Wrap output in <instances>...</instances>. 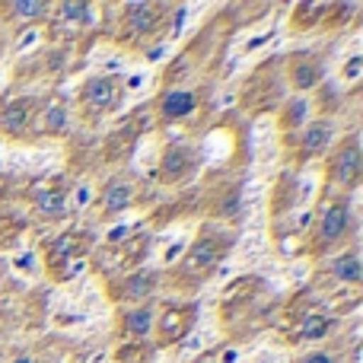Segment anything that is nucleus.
<instances>
[{"label":"nucleus","mask_w":363,"mask_h":363,"mask_svg":"<svg viewBox=\"0 0 363 363\" xmlns=\"http://www.w3.org/2000/svg\"><path fill=\"white\" fill-rule=\"evenodd\" d=\"M287 77L296 93H306V89L322 83V77H325V61H322V55H313V51H296L287 61Z\"/></svg>","instance_id":"nucleus-10"},{"label":"nucleus","mask_w":363,"mask_h":363,"mask_svg":"<svg viewBox=\"0 0 363 363\" xmlns=\"http://www.w3.org/2000/svg\"><path fill=\"white\" fill-rule=\"evenodd\" d=\"M300 157L303 160H313V157H322V153L328 150V144H332V121L328 118H313L306 121V128H303L300 134Z\"/></svg>","instance_id":"nucleus-14"},{"label":"nucleus","mask_w":363,"mask_h":363,"mask_svg":"<svg viewBox=\"0 0 363 363\" xmlns=\"http://www.w3.org/2000/svg\"><path fill=\"white\" fill-rule=\"evenodd\" d=\"M354 230V211H351V198L347 194H335L325 204V211L319 213V223H315V236L309 239V252L315 258L335 252Z\"/></svg>","instance_id":"nucleus-2"},{"label":"nucleus","mask_w":363,"mask_h":363,"mask_svg":"<svg viewBox=\"0 0 363 363\" xmlns=\"http://www.w3.org/2000/svg\"><path fill=\"white\" fill-rule=\"evenodd\" d=\"M35 128L38 134H64L67 131V102L64 99H48L45 106H38L35 115Z\"/></svg>","instance_id":"nucleus-16"},{"label":"nucleus","mask_w":363,"mask_h":363,"mask_svg":"<svg viewBox=\"0 0 363 363\" xmlns=\"http://www.w3.org/2000/svg\"><path fill=\"white\" fill-rule=\"evenodd\" d=\"M86 252V245H83V239L77 236V233H67V236L55 239L48 249V268L55 277H70V268L77 264V258Z\"/></svg>","instance_id":"nucleus-11"},{"label":"nucleus","mask_w":363,"mask_h":363,"mask_svg":"<svg viewBox=\"0 0 363 363\" xmlns=\"http://www.w3.org/2000/svg\"><path fill=\"white\" fill-rule=\"evenodd\" d=\"M29 201H32V207H35L38 217H45V220H57V217L67 213V188L57 185V182L32 188Z\"/></svg>","instance_id":"nucleus-13"},{"label":"nucleus","mask_w":363,"mask_h":363,"mask_svg":"<svg viewBox=\"0 0 363 363\" xmlns=\"http://www.w3.org/2000/svg\"><path fill=\"white\" fill-rule=\"evenodd\" d=\"M134 204V185L125 179H112L99 194V207L102 213H121Z\"/></svg>","instance_id":"nucleus-17"},{"label":"nucleus","mask_w":363,"mask_h":363,"mask_svg":"<svg viewBox=\"0 0 363 363\" xmlns=\"http://www.w3.org/2000/svg\"><path fill=\"white\" fill-rule=\"evenodd\" d=\"M198 169H201L198 144H191V140H176V144H169L163 150V157H160L157 179L163 182V185H185Z\"/></svg>","instance_id":"nucleus-5"},{"label":"nucleus","mask_w":363,"mask_h":363,"mask_svg":"<svg viewBox=\"0 0 363 363\" xmlns=\"http://www.w3.org/2000/svg\"><path fill=\"white\" fill-rule=\"evenodd\" d=\"M38 106H42V102L32 99V96H19V99L6 102V106L0 108V131L13 140L26 138V134L32 131V125H35Z\"/></svg>","instance_id":"nucleus-8"},{"label":"nucleus","mask_w":363,"mask_h":363,"mask_svg":"<svg viewBox=\"0 0 363 363\" xmlns=\"http://www.w3.org/2000/svg\"><path fill=\"white\" fill-rule=\"evenodd\" d=\"M332 325H335V322L328 319V315L309 313V315H303V319H300V338H322V335L332 332Z\"/></svg>","instance_id":"nucleus-21"},{"label":"nucleus","mask_w":363,"mask_h":363,"mask_svg":"<svg viewBox=\"0 0 363 363\" xmlns=\"http://www.w3.org/2000/svg\"><path fill=\"white\" fill-rule=\"evenodd\" d=\"M6 191H10V176H4V172H0V201L6 198Z\"/></svg>","instance_id":"nucleus-25"},{"label":"nucleus","mask_w":363,"mask_h":363,"mask_svg":"<svg viewBox=\"0 0 363 363\" xmlns=\"http://www.w3.org/2000/svg\"><path fill=\"white\" fill-rule=\"evenodd\" d=\"M332 277L341 284H351V287H357V284L363 281V271H360V258H357V249H347L341 252L338 258L332 262Z\"/></svg>","instance_id":"nucleus-18"},{"label":"nucleus","mask_w":363,"mask_h":363,"mask_svg":"<svg viewBox=\"0 0 363 363\" xmlns=\"http://www.w3.org/2000/svg\"><path fill=\"white\" fill-rule=\"evenodd\" d=\"M166 10L169 6L160 4H128L121 10V42L131 45L134 38H147L166 23Z\"/></svg>","instance_id":"nucleus-6"},{"label":"nucleus","mask_w":363,"mask_h":363,"mask_svg":"<svg viewBox=\"0 0 363 363\" xmlns=\"http://www.w3.org/2000/svg\"><path fill=\"white\" fill-rule=\"evenodd\" d=\"M230 242H233L230 233L217 230V226H204L201 236L191 242V249L185 252V258L176 264L172 284L176 287H198L201 281H207L213 274V268L223 262V255L230 252Z\"/></svg>","instance_id":"nucleus-1"},{"label":"nucleus","mask_w":363,"mask_h":363,"mask_svg":"<svg viewBox=\"0 0 363 363\" xmlns=\"http://www.w3.org/2000/svg\"><path fill=\"white\" fill-rule=\"evenodd\" d=\"M125 99V83L115 74H102V77H89L80 89H77V102H80L86 118H99L108 115L121 106Z\"/></svg>","instance_id":"nucleus-3"},{"label":"nucleus","mask_w":363,"mask_h":363,"mask_svg":"<svg viewBox=\"0 0 363 363\" xmlns=\"http://www.w3.org/2000/svg\"><path fill=\"white\" fill-rule=\"evenodd\" d=\"M363 172V160H360V138L347 134L328 157V182L338 188V194H347L357 188Z\"/></svg>","instance_id":"nucleus-4"},{"label":"nucleus","mask_w":363,"mask_h":363,"mask_svg":"<svg viewBox=\"0 0 363 363\" xmlns=\"http://www.w3.org/2000/svg\"><path fill=\"white\" fill-rule=\"evenodd\" d=\"M306 118H309V102L303 99V96H296V99H290L287 108H284L281 128H284V131H296V128H306Z\"/></svg>","instance_id":"nucleus-19"},{"label":"nucleus","mask_w":363,"mask_h":363,"mask_svg":"<svg viewBox=\"0 0 363 363\" xmlns=\"http://www.w3.org/2000/svg\"><path fill=\"white\" fill-rule=\"evenodd\" d=\"M57 13H61L64 19H77V23H86L89 19V4H61L57 6Z\"/></svg>","instance_id":"nucleus-23"},{"label":"nucleus","mask_w":363,"mask_h":363,"mask_svg":"<svg viewBox=\"0 0 363 363\" xmlns=\"http://www.w3.org/2000/svg\"><path fill=\"white\" fill-rule=\"evenodd\" d=\"M325 4H300L294 16V29H309V23H319V13H325Z\"/></svg>","instance_id":"nucleus-22"},{"label":"nucleus","mask_w":363,"mask_h":363,"mask_svg":"<svg viewBox=\"0 0 363 363\" xmlns=\"http://www.w3.org/2000/svg\"><path fill=\"white\" fill-rule=\"evenodd\" d=\"M51 6L42 0H16V4H4V13H10L13 19H45Z\"/></svg>","instance_id":"nucleus-20"},{"label":"nucleus","mask_w":363,"mask_h":363,"mask_svg":"<svg viewBox=\"0 0 363 363\" xmlns=\"http://www.w3.org/2000/svg\"><path fill=\"white\" fill-rule=\"evenodd\" d=\"M296 363H338V357H335L332 351H309V354H303Z\"/></svg>","instance_id":"nucleus-24"},{"label":"nucleus","mask_w":363,"mask_h":363,"mask_svg":"<svg viewBox=\"0 0 363 363\" xmlns=\"http://www.w3.org/2000/svg\"><path fill=\"white\" fill-rule=\"evenodd\" d=\"M194 108H198V93L185 86H166L157 99V115L163 125L185 121L188 115H194Z\"/></svg>","instance_id":"nucleus-9"},{"label":"nucleus","mask_w":363,"mask_h":363,"mask_svg":"<svg viewBox=\"0 0 363 363\" xmlns=\"http://www.w3.org/2000/svg\"><path fill=\"white\" fill-rule=\"evenodd\" d=\"M153 322H157V309H153V303H138V306H131V309L121 313V332H125L128 338L140 341L153 332Z\"/></svg>","instance_id":"nucleus-15"},{"label":"nucleus","mask_w":363,"mask_h":363,"mask_svg":"<svg viewBox=\"0 0 363 363\" xmlns=\"http://www.w3.org/2000/svg\"><path fill=\"white\" fill-rule=\"evenodd\" d=\"M153 290H157V274H153V271H128L112 287V300L134 303V306H138L147 296H153Z\"/></svg>","instance_id":"nucleus-12"},{"label":"nucleus","mask_w":363,"mask_h":363,"mask_svg":"<svg viewBox=\"0 0 363 363\" xmlns=\"http://www.w3.org/2000/svg\"><path fill=\"white\" fill-rule=\"evenodd\" d=\"M194 325V303H166L160 309V319L153 322L157 332V347L179 345Z\"/></svg>","instance_id":"nucleus-7"},{"label":"nucleus","mask_w":363,"mask_h":363,"mask_svg":"<svg viewBox=\"0 0 363 363\" xmlns=\"http://www.w3.org/2000/svg\"><path fill=\"white\" fill-rule=\"evenodd\" d=\"M13 363H32V357H16Z\"/></svg>","instance_id":"nucleus-26"}]
</instances>
